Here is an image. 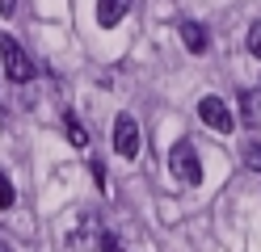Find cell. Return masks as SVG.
<instances>
[{
	"label": "cell",
	"instance_id": "cell-1",
	"mask_svg": "<svg viewBox=\"0 0 261 252\" xmlns=\"http://www.w3.org/2000/svg\"><path fill=\"white\" fill-rule=\"evenodd\" d=\"M169 173L177 185H198L202 181V160H198V151H194V143H173L169 151Z\"/></svg>",
	"mask_w": 261,
	"mask_h": 252
},
{
	"label": "cell",
	"instance_id": "cell-2",
	"mask_svg": "<svg viewBox=\"0 0 261 252\" xmlns=\"http://www.w3.org/2000/svg\"><path fill=\"white\" fill-rule=\"evenodd\" d=\"M139 143H143V134H139V122L130 114H118L114 118V151L126 160H135L139 156Z\"/></svg>",
	"mask_w": 261,
	"mask_h": 252
},
{
	"label": "cell",
	"instance_id": "cell-3",
	"mask_svg": "<svg viewBox=\"0 0 261 252\" xmlns=\"http://www.w3.org/2000/svg\"><path fill=\"white\" fill-rule=\"evenodd\" d=\"M0 50H5V76H9L13 84H25L30 76H34V63H30V55L21 50L17 38H5V42H0Z\"/></svg>",
	"mask_w": 261,
	"mask_h": 252
},
{
	"label": "cell",
	"instance_id": "cell-4",
	"mask_svg": "<svg viewBox=\"0 0 261 252\" xmlns=\"http://www.w3.org/2000/svg\"><path fill=\"white\" fill-rule=\"evenodd\" d=\"M198 118H202L211 130H219V134H232V126H236L232 122V109H227L219 97H202L198 101Z\"/></svg>",
	"mask_w": 261,
	"mask_h": 252
},
{
	"label": "cell",
	"instance_id": "cell-5",
	"mask_svg": "<svg viewBox=\"0 0 261 252\" xmlns=\"http://www.w3.org/2000/svg\"><path fill=\"white\" fill-rule=\"evenodd\" d=\"M130 13V0H97V25L101 30H114Z\"/></svg>",
	"mask_w": 261,
	"mask_h": 252
},
{
	"label": "cell",
	"instance_id": "cell-6",
	"mask_svg": "<svg viewBox=\"0 0 261 252\" xmlns=\"http://www.w3.org/2000/svg\"><path fill=\"white\" fill-rule=\"evenodd\" d=\"M181 42H186V50L190 55H206V25H198V21H181Z\"/></svg>",
	"mask_w": 261,
	"mask_h": 252
},
{
	"label": "cell",
	"instance_id": "cell-7",
	"mask_svg": "<svg viewBox=\"0 0 261 252\" xmlns=\"http://www.w3.org/2000/svg\"><path fill=\"white\" fill-rule=\"evenodd\" d=\"M240 118H244V122H249V126H257L261 122V93H240Z\"/></svg>",
	"mask_w": 261,
	"mask_h": 252
},
{
	"label": "cell",
	"instance_id": "cell-8",
	"mask_svg": "<svg viewBox=\"0 0 261 252\" xmlns=\"http://www.w3.org/2000/svg\"><path fill=\"white\" fill-rule=\"evenodd\" d=\"M13 202H17V189H13V181H9L5 173H0V210H9Z\"/></svg>",
	"mask_w": 261,
	"mask_h": 252
},
{
	"label": "cell",
	"instance_id": "cell-9",
	"mask_svg": "<svg viewBox=\"0 0 261 252\" xmlns=\"http://www.w3.org/2000/svg\"><path fill=\"white\" fill-rule=\"evenodd\" d=\"M68 139H72L76 147H85V143H89V130H85V126H80V122H76V118H72V114H68Z\"/></svg>",
	"mask_w": 261,
	"mask_h": 252
},
{
	"label": "cell",
	"instance_id": "cell-10",
	"mask_svg": "<svg viewBox=\"0 0 261 252\" xmlns=\"http://www.w3.org/2000/svg\"><path fill=\"white\" fill-rule=\"evenodd\" d=\"M244 164H249L253 173H261V143H249V147H244Z\"/></svg>",
	"mask_w": 261,
	"mask_h": 252
},
{
	"label": "cell",
	"instance_id": "cell-11",
	"mask_svg": "<svg viewBox=\"0 0 261 252\" xmlns=\"http://www.w3.org/2000/svg\"><path fill=\"white\" fill-rule=\"evenodd\" d=\"M249 50L261 59V21H253V25H249Z\"/></svg>",
	"mask_w": 261,
	"mask_h": 252
},
{
	"label": "cell",
	"instance_id": "cell-12",
	"mask_svg": "<svg viewBox=\"0 0 261 252\" xmlns=\"http://www.w3.org/2000/svg\"><path fill=\"white\" fill-rule=\"evenodd\" d=\"M101 252H122V244H118V235H101Z\"/></svg>",
	"mask_w": 261,
	"mask_h": 252
},
{
	"label": "cell",
	"instance_id": "cell-13",
	"mask_svg": "<svg viewBox=\"0 0 261 252\" xmlns=\"http://www.w3.org/2000/svg\"><path fill=\"white\" fill-rule=\"evenodd\" d=\"M13 9H17V0H0V13H5V17H9Z\"/></svg>",
	"mask_w": 261,
	"mask_h": 252
},
{
	"label": "cell",
	"instance_id": "cell-14",
	"mask_svg": "<svg viewBox=\"0 0 261 252\" xmlns=\"http://www.w3.org/2000/svg\"><path fill=\"white\" fill-rule=\"evenodd\" d=\"M0 252H13V244H9V240H5V235H0Z\"/></svg>",
	"mask_w": 261,
	"mask_h": 252
}]
</instances>
